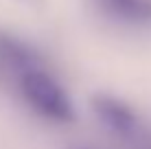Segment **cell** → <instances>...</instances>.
<instances>
[{
  "mask_svg": "<svg viewBox=\"0 0 151 149\" xmlns=\"http://www.w3.org/2000/svg\"><path fill=\"white\" fill-rule=\"evenodd\" d=\"M0 57L4 61H9L11 66H20L22 70L35 68V53L29 46L15 42V40L7 37V35H0Z\"/></svg>",
  "mask_w": 151,
  "mask_h": 149,
  "instance_id": "277c9868",
  "label": "cell"
},
{
  "mask_svg": "<svg viewBox=\"0 0 151 149\" xmlns=\"http://www.w3.org/2000/svg\"><path fill=\"white\" fill-rule=\"evenodd\" d=\"M90 105H92V112L96 114V119L103 121L116 134H132L136 130V114H134V110L118 96L101 92V94L92 96Z\"/></svg>",
  "mask_w": 151,
  "mask_h": 149,
  "instance_id": "7a4b0ae2",
  "label": "cell"
},
{
  "mask_svg": "<svg viewBox=\"0 0 151 149\" xmlns=\"http://www.w3.org/2000/svg\"><path fill=\"white\" fill-rule=\"evenodd\" d=\"M107 13L127 22H151V0H99Z\"/></svg>",
  "mask_w": 151,
  "mask_h": 149,
  "instance_id": "3957f363",
  "label": "cell"
},
{
  "mask_svg": "<svg viewBox=\"0 0 151 149\" xmlns=\"http://www.w3.org/2000/svg\"><path fill=\"white\" fill-rule=\"evenodd\" d=\"M20 88L29 105H33V110H37L42 116L55 123L75 121V105H72L70 94L48 73L37 68L24 70L20 79Z\"/></svg>",
  "mask_w": 151,
  "mask_h": 149,
  "instance_id": "6da1fadb",
  "label": "cell"
}]
</instances>
